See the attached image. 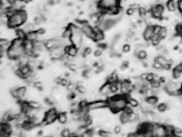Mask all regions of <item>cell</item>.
<instances>
[{"instance_id":"ffe728a7","label":"cell","mask_w":182,"mask_h":137,"mask_svg":"<svg viewBox=\"0 0 182 137\" xmlns=\"http://www.w3.org/2000/svg\"><path fill=\"white\" fill-rule=\"evenodd\" d=\"M73 35V31L68 26L66 28L65 30H63L62 33V36L63 39H70V37Z\"/></svg>"},{"instance_id":"681fc988","label":"cell","mask_w":182,"mask_h":137,"mask_svg":"<svg viewBox=\"0 0 182 137\" xmlns=\"http://www.w3.org/2000/svg\"><path fill=\"white\" fill-rule=\"evenodd\" d=\"M174 134L175 136H178L179 135H181L182 134V130L181 128H175L174 129Z\"/></svg>"},{"instance_id":"4fadbf2b","label":"cell","mask_w":182,"mask_h":137,"mask_svg":"<svg viewBox=\"0 0 182 137\" xmlns=\"http://www.w3.org/2000/svg\"><path fill=\"white\" fill-rule=\"evenodd\" d=\"M120 120L121 124H128L130 122V114L126 113L125 111H121V113L120 116Z\"/></svg>"},{"instance_id":"2e32d148","label":"cell","mask_w":182,"mask_h":137,"mask_svg":"<svg viewBox=\"0 0 182 137\" xmlns=\"http://www.w3.org/2000/svg\"><path fill=\"white\" fill-rule=\"evenodd\" d=\"M17 90H18L19 93V100H24V99H25L26 93H27V88L25 87H19L17 88Z\"/></svg>"},{"instance_id":"6da1fadb","label":"cell","mask_w":182,"mask_h":137,"mask_svg":"<svg viewBox=\"0 0 182 137\" xmlns=\"http://www.w3.org/2000/svg\"><path fill=\"white\" fill-rule=\"evenodd\" d=\"M27 19V13L24 10H20L8 19V26L10 28H16L21 26Z\"/></svg>"},{"instance_id":"5b68a950","label":"cell","mask_w":182,"mask_h":137,"mask_svg":"<svg viewBox=\"0 0 182 137\" xmlns=\"http://www.w3.org/2000/svg\"><path fill=\"white\" fill-rule=\"evenodd\" d=\"M121 0H100L98 2V8L100 9L109 10L117 6H120Z\"/></svg>"},{"instance_id":"6f0895ef","label":"cell","mask_w":182,"mask_h":137,"mask_svg":"<svg viewBox=\"0 0 182 137\" xmlns=\"http://www.w3.org/2000/svg\"><path fill=\"white\" fill-rule=\"evenodd\" d=\"M181 64L182 65V61H181Z\"/></svg>"},{"instance_id":"7402d4cb","label":"cell","mask_w":182,"mask_h":137,"mask_svg":"<svg viewBox=\"0 0 182 137\" xmlns=\"http://www.w3.org/2000/svg\"><path fill=\"white\" fill-rule=\"evenodd\" d=\"M16 35L17 36V38L25 40L26 39V36H27V34L25 32V31L23 29H18L16 30Z\"/></svg>"},{"instance_id":"f6af8a7d","label":"cell","mask_w":182,"mask_h":137,"mask_svg":"<svg viewBox=\"0 0 182 137\" xmlns=\"http://www.w3.org/2000/svg\"><path fill=\"white\" fill-rule=\"evenodd\" d=\"M135 12H136V10H134V9H132V8H129L126 10V14L129 16H132V15H134Z\"/></svg>"},{"instance_id":"91938a15","label":"cell","mask_w":182,"mask_h":137,"mask_svg":"<svg viewBox=\"0 0 182 137\" xmlns=\"http://www.w3.org/2000/svg\"></svg>"},{"instance_id":"f907efd6","label":"cell","mask_w":182,"mask_h":137,"mask_svg":"<svg viewBox=\"0 0 182 137\" xmlns=\"http://www.w3.org/2000/svg\"><path fill=\"white\" fill-rule=\"evenodd\" d=\"M10 41H8L7 39H1L0 40V46H2V45H4L5 44H8V43H10Z\"/></svg>"},{"instance_id":"f5cc1de1","label":"cell","mask_w":182,"mask_h":137,"mask_svg":"<svg viewBox=\"0 0 182 137\" xmlns=\"http://www.w3.org/2000/svg\"><path fill=\"white\" fill-rule=\"evenodd\" d=\"M21 1L23 2H25V3H29V2H31V0H21Z\"/></svg>"},{"instance_id":"5bb4252c","label":"cell","mask_w":182,"mask_h":137,"mask_svg":"<svg viewBox=\"0 0 182 137\" xmlns=\"http://www.w3.org/2000/svg\"><path fill=\"white\" fill-rule=\"evenodd\" d=\"M67 54H68V55L71 57H73V58L77 56L78 54H79V49H78V47H77L76 45L73 44L69 45V50Z\"/></svg>"},{"instance_id":"4dcf8cb0","label":"cell","mask_w":182,"mask_h":137,"mask_svg":"<svg viewBox=\"0 0 182 137\" xmlns=\"http://www.w3.org/2000/svg\"><path fill=\"white\" fill-rule=\"evenodd\" d=\"M119 84L120 82L117 83H113L111 84V87H110V91H111V93H116L118 90H119Z\"/></svg>"},{"instance_id":"ee69618b","label":"cell","mask_w":182,"mask_h":137,"mask_svg":"<svg viewBox=\"0 0 182 137\" xmlns=\"http://www.w3.org/2000/svg\"><path fill=\"white\" fill-rule=\"evenodd\" d=\"M154 75H155L154 73H148L146 81L148 82L149 83V82H151L152 81H153V80H154Z\"/></svg>"},{"instance_id":"d590c367","label":"cell","mask_w":182,"mask_h":137,"mask_svg":"<svg viewBox=\"0 0 182 137\" xmlns=\"http://www.w3.org/2000/svg\"><path fill=\"white\" fill-rule=\"evenodd\" d=\"M98 134H99V135L100 136H103V137H107V136H109L110 135H111V133L109 132H107V131H105L102 129L99 130Z\"/></svg>"},{"instance_id":"836d02e7","label":"cell","mask_w":182,"mask_h":137,"mask_svg":"<svg viewBox=\"0 0 182 137\" xmlns=\"http://www.w3.org/2000/svg\"><path fill=\"white\" fill-rule=\"evenodd\" d=\"M150 85H151L152 88H158L160 87L161 84H162V81H158V80H153L151 82H149Z\"/></svg>"},{"instance_id":"52a82bcc","label":"cell","mask_w":182,"mask_h":137,"mask_svg":"<svg viewBox=\"0 0 182 137\" xmlns=\"http://www.w3.org/2000/svg\"><path fill=\"white\" fill-rule=\"evenodd\" d=\"M107 107V101L104 99H98V100L90 102L88 103V108L89 110H95Z\"/></svg>"},{"instance_id":"83f0119b","label":"cell","mask_w":182,"mask_h":137,"mask_svg":"<svg viewBox=\"0 0 182 137\" xmlns=\"http://www.w3.org/2000/svg\"><path fill=\"white\" fill-rule=\"evenodd\" d=\"M168 34V30H167L166 28L165 27H162L161 30L160 31V33H159L158 36L160 37V39H163L165 38V37L167 36Z\"/></svg>"},{"instance_id":"9a60e30c","label":"cell","mask_w":182,"mask_h":137,"mask_svg":"<svg viewBox=\"0 0 182 137\" xmlns=\"http://www.w3.org/2000/svg\"><path fill=\"white\" fill-rule=\"evenodd\" d=\"M38 36H39V34L37 33V30H34V31H32V32H30L27 34L26 39L29 40V41L34 42L37 41V40H38Z\"/></svg>"},{"instance_id":"e575fe53","label":"cell","mask_w":182,"mask_h":137,"mask_svg":"<svg viewBox=\"0 0 182 137\" xmlns=\"http://www.w3.org/2000/svg\"><path fill=\"white\" fill-rule=\"evenodd\" d=\"M77 91L80 94H85L87 93V88L83 85L77 86Z\"/></svg>"},{"instance_id":"277c9868","label":"cell","mask_w":182,"mask_h":137,"mask_svg":"<svg viewBox=\"0 0 182 137\" xmlns=\"http://www.w3.org/2000/svg\"><path fill=\"white\" fill-rule=\"evenodd\" d=\"M57 115H58V113H57V110L55 108H50L45 114V117L42 121V124L45 125L53 124V122L56 121V119H57Z\"/></svg>"},{"instance_id":"b9f144b4","label":"cell","mask_w":182,"mask_h":137,"mask_svg":"<svg viewBox=\"0 0 182 137\" xmlns=\"http://www.w3.org/2000/svg\"><path fill=\"white\" fill-rule=\"evenodd\" d=\"M128 66H129L128 62V61H123L121 65V67H120L121 69V70H125V69H126V68H128Z\"/></svg>"},{"instance_id":"f35d334b","label":"cell","mask_w":182,"mask_h":137,"mask_svg":"<svg viewBox=\"0 0 182 137\" xmlns=\"http://www.w3.org/2000/svg\"><path fill=\"white\" fill-rule=\"evenodd\" d=\"M70 83V82L68 81V80L66 78H62L60 81V84L62 86V87H67V86Z\"/></svg>"},{"instance_id":"cb8c5ba5","label":"cell","mask_w":182,"mask_h":137,"mask_svg":"<svg viewBox=\"0 0 182 137\" xmlns=\"http://www.w3.org/2000/svg\"><path fill=\"white\" fill-rule=\"evenodd\" d=\"M29 104H30L31 108L34 110H37V109H40V108H42L41 104H40V103L37 101L31 100L29 102Z\"/></svg>"},{"instance_id":"d6a6232c","label":"cell","mask_w":182,"mask_h":137,"mask_svg":"<svg viewBox=\"0 0 182 137\" xmlns=\"http://www.w3.org/2000/svg\"><path fill=\"white\" fill-rule=\"evenodd\" d=\"M71 133L72 132L70 129H68V128H64V129H63L62 132H61V135L63 137H70Z\"/></svg>"},{"instance_id":"ba28073f","label":"cell","mask_w":182,"mask_h":137,"mask_svg":"<svg viewBox=\"0 0 182 137\" xmlns=\"http://www.w3.org/2000/svg\"><path fill=\"white\" fill-rule=\"evenodd\" d=\"M143 39L145 40L146 41H151L153 36H154V25H148L145 28V30L143 31Z\"/></svg>"},{"instance_id":"d6986e66","label":"cell","mask_w":182,"mask_h":137,"mask_svg":"<svg viewBox=\"0 0 182 137\" xmlns=\"http://www.w3.org/2000/svg\"><path fill=\"white\" fill-rule=\"evenodd\" d=\"M145 101L150 105L155 106L158 103V99L156 97V95H151V96L147 97Z\"/></svg>"},{"instance_id":"484cf974","label":"cell","mask_w":182,"mask_h":137,"mask_svg":"<svg viewBox=\"0 0 182 137\" xmlns=\"http://www.w3.org/2000/svg\"><path fill=\"white\" fill-rule=\"evenodd\" d=\"M35 24H28L27 25H25V26L23 28V30L25 32H26V34H27L30 32H32V31H34V28H35Z\"/></svg>"},{"instance_id":"7bdbcfd3","label":"cell","mask_w":182,"mask_h":137,"mask_svg":"<svg viewBox=\"0 0 182 137\" xmlns=\"http://www.w3.org/2000/svg\"><path fill=\"white\" fill-rule=\"evenodd\" d=\"M123 111H125L126 113H128V114H132V113L134 112L133 111V109H132V107L131 106H128V105L126 106V108H124V110H123Z\"/></svg>"},{"instance_id":"7c38bea8","label":"cell","mask_w":182,"mask_h":137,"mask_svg":"<svg viewBox=\"0 0 182 137\" xmlns=\"http://www.w3.org/2000/svg\"><path fill=\"white\" fill-rule=\"evenodd\" d=\"M110 87H111V84L107 82H106L105 84L102 85L99 91L100 95H102V96L107 97L110 93H111V91H110Z\"/></svg>"},{"instance_id":"30bf717a","label":"cell","mask_w":182,"mask_h":137,"mask_svg":"<svg viewBox=\"0 0 182 137\" xmlns=\"http://www.w3.org/2000/svg\"><path fill=\"white\" fill-rule=\"evenodd\" d=\"M154 136L156 137H164L166 136V131L165 125L158 124L154 132Z\"/></svg>"},{"instance_id":"8d00e7d4","label":"cell","mask_w":182,"mask_h":137,"mask_svg":"<svg viewBox=\"0 0 182 137\" xmlns=\"http://www.w3.org/2000/svg\"><path fill=\"white\" fill-rule=\"evenodd\" d=\"M92 53V49L89 47H86L84 50V52H83V56H85L87 55H90V54Z\"/></svg>"},{"instance_id":"11a10c76","label":"cell","mask_w":182,"mask_h":137,"mask_svg":"<svg viewBox=\"0 0 182 137\" xmlns=\"http://www.w3.org/2000/svg\"><path fill=\"white\" fill-rule=\"evenodd\" d=\"M181 88H182V82H181Z\"/></svg>"},{"instance_id":"816d5d0a","label":"cell","mask_w":182,"mask_h":137,"mask_svg":"<svg viewBox=\"0 0 182 137\" xmlns=\"http://www.w3.org/2000/svg\"><path fill=\"white\" fill-rule=\"evenodd\" d=\"M147 75H148V73H142L141 75L140 76V78L143 80H147Z\"/></svg>"},{"instance_id":"3957f363","label":"cell","mask_w":182,"mask_h":137,"mask_svg":"<svg viewBox=\"0 0 182 137\" xmlns=\"http://www.w3.org/2000/svg\"><path fill=\"white\" fill-rule=\"evenodd\" d=\"M181 84H179L177 82L173 81H169L166 82L164 85V89L167 94L172 96H177L180 93Z\"/></svg>"},{"instance_id":"7a4b0ae2","label":"cell","mask_w":182,"mask_h":137,"mask_svg":"<svg viewBox=\"0 0 182 137\" xmlns=\"http://www.w3.org/2000/svg\"><path fill=\"white\" fill-rule=\"evenodd\" d=\"M25 54L24 45L23 46H15L10 45L9 50L7 51L6 56L10 60H18L20 57Z\"/></svg>"},{"instance_id":"4316f807","label":"cell","mask_w":182,"mask_h":137,"mask_svg":"<svg viewBox=\"0 0 182 137\" xmlns=\"http://www.w3.org/2000/svg\"><path fill=\"white\" fill-rule=\"evenodd\" d=\"M104 39H105V35H104L102 31H100V32L95 34L94 41L96 42H99L102 41Z\"/></svg>"},{"instance_id":"ab89813d","label":"cell","mask_w":182,"mask_h":137,"mask_svg":"<svg viewBox=\"0 0 182 137\" xmlns=\"http://www.w3.org/2000/svg\"><path fill=\"white\" fill-rule=\"evenodd\" d=\"M162 27L160 25H154V34H156V35H158L159 33H160V31L161 30Z\"/></svg>"},{"instance_id":"680465c9","label":"cell","mask_w":182,"mask_h":137,"mask_svg":"<svg viewBox=\"0 0 182 137\" xmlns=\"http://www.w3.org/2000/svg\"><path fill=\"white\" fill-rule=\"evenodd\" d=\"M121 1H122V0H121Z\"/></svg>"},{"instance_id":"1f68e13d","label":"cell","mask_w":182,"mask_h":137,"mask_svg":"<svg viewBox=\"0 0 182 137\" xmlns=\"http://www.w3.org/2000/svg\"><path fill=\"white\" fill-rule=\"evenodd\" d=\"M181 73L182 72L180 71V70H178L177 68H174V69L173 70V72H172V76L173 77V78L175 79H178L180 78L181 76Z\"/></svg>"},{"instance_id":"74e56055","label":"cell","mask_w":182,"mask_h":137,"mask_svg":"<svg viewBox=\"0 0 182 137\" xmlns=\"http://www.w3.org/2000/svg\"><path fill=\"white\" fill-rule=\"evenodd\" d=\"M68 67L72 71H77V70L78 69V68H79V66L77 64H74V63H70L68 65Z\"/></svg>"},{"instance_id":"9f6ffc18","label":"cell","mask_w":182,"mask_h":137,"mask_svg":"<svg viewBox=\"0 0 182 137\" xmlns=\"http://www.w3.org/2000/svg\"><path fill=\"white\" fill-rule=\"evenodd\" d=\"M180 92H181V94H182V88H181V90H180Z\"/></svg>"},{"instance_id":"bcb514c9","label":"cell","mask_w":182,"mask_h":137,"mask_svg":"<svg viewBox=\"0 0 182 137\" xmlns=\"http://www.w3.org/2000/svg\"><path fill=\"white\" fill-rule=\"evenodd\" d=\"M130 8H132V9H134V10H138L140 8V6L137 3H133V4H132L130 6Z\"/></svg>"},{"instance_id":"8fae6325","label":"cell","mask_w":182,"mask_h":137,"mask_svg":"<svg viewBox=\"0 0 182 137\" xmlns=\"http://www.w3.org/2000/svg\"><path fill=\"white\" fill-rule=\"evenodd\" d=\"M166 6L167 10L171 13H175L178 10L177 2H176L175 0H168L166 3Z\"/></svg>"},{"instance_id":"7dc6e473","label":"cell","mask_w":182,"mask_h":137,"mask_svg":"<svg viewBox=\"0 0 182 137\" xmlns=\"http://www.w3.org/2000/svg\"><path fill=\"white\" fill-rule=\"evenodd\" d=\"M102 50H101V49H99V48H98V49L97 50H96L95 51V52H94V56H96V57H100V56H102Z\"/></svg>"},{"instance_id":"8992f818","label":"cell","mask_w":182,"mask_h":137,"mask_svg":"<svg viewBox=\"0 0 182 137\" xmlns=\"http://www.w3.org/2000/svg\"><path fill=\"white\" fill-rule=\"evenodd\" d=\"M151 12L153 18L160 19L162 18L163 14L164 13V7L162 4H158L153 6L151 8Z\"/></svg>"},{"instance_id":"d4e9b609","label":"cell","mask_w":182,"mask_h":137,"mask_svg":"<svg viewBox=\"0 0 182 137\" xmlns=\"http://www.w3.org/2000/svg\"><path fill=\"white\" fill-rule=\"evenodd\" d=\"M157 108H158V110L159 111V112L164 113L169 109V106H168V105H167L166 103H161V104L158 105Z\"/></svg>"},{"instance_id":"e0dca14e","label":"cell","mask_w":182,"mask_h":137,"mask_svg":"<svg viewBox=\"0 0 182 137\" xmlns=\"http://www.w3.org/2000/svg\"><path fill=\"white\" fill-rule=\"evenodd\" d=\"M57 120L61 124H66L68 123V116L66 113H59L57 115Z\"/></svg>"},{"instance_id":"f546056e","label":"cell","mask_w":182,"mask_h":137,"mask_svg":"<svg viewBox=\"0 0 182 137\" xmlns=\"http://www.w3.org/2000/svg\"><path fill=\"white\" fill-rule=\"evenodd\" d=\"M153 68L158 71H162L164 69L162 65L158 61H157L156 60H154V61L153 62Z\"/></svg>"},{"instance_id":"f1b7e54d","label":"cell","mask_w":182,"mask_h":137,"mask_svg":"<svg viewBox=\"0 0 182 137\" xmlns=\"http://www.w3.org/2000/svg\"><path fill=\"white\" fill-rule=\"evenodd\" d=\"M17 88L18 87H13L10 89V95L12 96V98H14L15 99H18L19 100V93H18V90H17Z\"/></svg>"},{"instance_id":"ac0fdd59","label":"cell","mask_w":182,"mask_h":137,"mask_svg":"<svg viewBox=\"0 0 182 137\" xmlns=\"http://www.w3.org/2000/svg\"><path fill=\"white\" fill-rule=\"evenodd\" d=\"M127 99H128V104L131 106L132 108H137L139 106V102L137 99L131 98V97H128V95H127Z\"/></svg>"},{"instance_id":"c3c4849f","label":"cell","mask_w":182,"mask_h":137,"mask_svg":"<svg viewBox=\"0 0 182 137\" xmlns=\"http://www.w3.org/2000/svg\"><path fill=\"white\" fill-rule=\"evenodd\" d=\"M121 132V127L120 125H117L114 128V132L116 134V135H118V134H120Z\"/></svg>"},{"instance_id":"603a6c76","label":"cell","mask_w":182,"mask_h":137,"mask_svg":"<svg viewBox=\"0 0 182 137\" xmlns=\"http://www.w3.org/2000/svg\"><path fill=\"white\" fill-rule=\"evenodd\" d=\"M166 131V136H175L174 134V129L172 125H165Z\"/></svg>"},{"instance_id":"60d3db41","label":"cell","mask_w":182,"mask_h":137,"mask_svg":"<svg viewBox=\"0 0 182 137\" xmlns=\"http://www.w3.org/2000/svg\"><path fill=\"white\" fill-rule=\"evenodd\" d=\"M122 51L124 53H128L130 51V45L128 44H126L124 45L123 47H122Z\"/></svg>"},{"instance_id":"9c48e42d","label":"cell","mask_w":182,"mask_h":137,"mask_svg":"<svg viewBox=\"0 0 182 137\" xmlns=\"http://www.w3.org/2000/svg\"><path fill=\"white\" fill-rule=\"evenodd\" d=\"M155 60H156L157 61H158L162 65L164 69H169L173 62L172 61L166 58L165 57L162 55L158 56L156 58H155Z\"/></svg>"},{"instance_id":"db71d44e","label":"cell","mask_w":182,"mask_h":137,"mask_svg":"<svg viewBox=\"0 0 182 137\" xmlns=\"http://www.w3.org/2000/svg\"><path fill=\"white\" fill-rule=\"evenodd\" d=\"M180 36L181 37V39H182V27H181V31H180Z\"/></svg>"},{"instance_id":"44dd1931","label":"cell","mask_w":182,"mask_h":137,"mask_svg":"<svg viewBox=\"0 0 182 137\" xmlns=\"http://www.w3.org/2000/svg\"><path fill=\"white\" fill-rule=\"evenodd\" d=\"M136 56H137V58L141 60V61H145L147 58V53L146 52L145 50H141L138 51Z\"/></svg>"}]
</instances>
